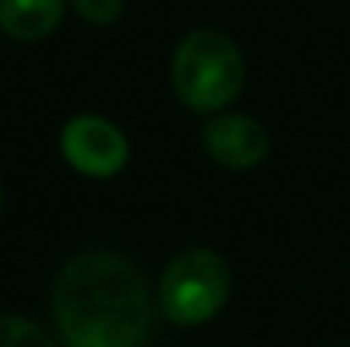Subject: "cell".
Wrapping results in <instances>:
<instances>
[{"mask_svg": "<svg viewBox=\"0 0 350 347\" xmlns=\"http://www.w3.org/2000/svg\"><path fill=\"white\" fill-rule=\"evenodd\" d=\"M0 201H3V194H0Z\"/></svg>", "mask_w": 350, "mask_h": 347, "instance_id": "9", "label": "cell"}, {"mask_svg": "<svg viewBox=\"0 0 350 347\" xmlns=\"http://www.w3.org/2000/svg\"><path fill=\"white\" fill-rule=\"evenodd\" d=\"M0 347H58L44 327H38L27 317L3 313L0 317Z\"/></svg>", "mask_w": 350, "mask_h": 347, "instance_id": "7", "label": "cell"}, {"mask_svg": "<svg viewBox=\"0 0 350 347\" xmlns=\"http://www.w3.org/2000/svg\"><path fill=\"white\" fill-rule=\"evenodd\" d=\"M232 293V269L211 248H187L170 259L160 276L157 303L174 327H201L215 320Z\"/></svg>", "mask_w": 350, "mask_h": 347, "instance_id": "3", "label": "cell"}, {"mask_svg": "<svg viewBox=\"0 0 350 347\" xmlns=\"http://www.w3.org/2000/svg\"><path fill=\"white\" fill-rule=\"evenodd\" d=\"M75 14L96 27H106V24H116L122 17V0H72Z\"/></svg>", "mask_w": 350, "mask_h": 347, "instance_id": "8", "label": "cell"}, {"mask_svg": "<svg viewBox=\"0 0 350 347\" xmlns=\"http://www.w3.org/2000/svg\"><path fill=\"white\" fill-rule=\"evenodd\" d=\"M62 153L85 177H113L129 160V140L106 116H75L62 129Z\"/></svg>", "mask_w": 350, "mask_h": 347, "instance_id": "4", "label": "cell"}, {"mask_svg": "<svg viewBox=\"0 0 350 347\" xmlns=\"http://www.w3.org/2000/svg\"><path fill=\"white\" fill-rule=\"evenodd\" d=\"M204 150L228 170H252L269 157V129L241 113H218L204 123Z\"/></svg>", "mask_w": 350, "mask_h": 347, "instance_id": "5", "label": "cell"}, {"mask_svg": "<svg viewBox=\"0 0 350 347\" xmlns=\"http://www.w3.org/2000/svg\"><path fill=\"white\" fill-rule=\"evenodd\" d=\"M65 17V0H0V31L14 41H41Z\"/></svg>", "mask_w": 350, "mask_h": 347, "instance_id": "6", "label": "cell"}, {"mask_svg": "<svg viewBox=\"0 0 350 347\" xmlns=\"http://www.w3.org/2000/svg\"><path fill=\"white\" fill-rule=\"evenodd\" d=\"M177 99L194 113H221L245 89V58L228 34L215 27L191 31L170 62Z\"/></svg>", "mask_w": 350, "mask_h": 347, "instance_id": "2", "label": "cell"}, {"mask_svg": "<svg viewBox=\"0 0 350 347\" xmlns=\"http://www.w3.org/2000/svg\"><path fill=\"white\" fill-rule=\"evenodd\" d=\"M65 347H143L153 334V293L119 252H82L65 262L51 293Z\"/></svg>", "mask_w": 350, "mask_h": 347, "instance_id": "1", "label": "cell"}]
</instances>
